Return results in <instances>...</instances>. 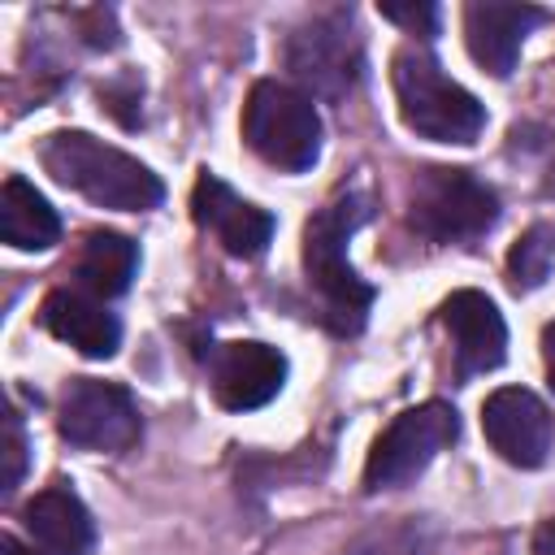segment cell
<instances>
[{"instance_id": "obj_1", "label": "cell", "mask_w": 555, "mask_h": 555, "mask_svg": "<svg viewBox=\"0 0 555 555\" xmlns=\"http://www.w3.org/2000/svg\"><path fill=\"white\" fill-rule=\"evenodd\" d=\"M369 221V195L347 191L330 199L308 225H304V269L308 286L321 299V317L334 334H360L364 317L373 308V286L351 269L347 238Z\"/></svg>"}, {"instance_id": "obj_8", "label": "cell", "mask_w": 555, "mask_h": 555, "mask_svg": "<svg viewBox=\"0 0 555 555\" xmlns=\"http://www.w3.org/2000/svg\"><path fill=\"white\" fill-rule=\"evenodd\" d=\"M56 429L69 447H82V451H126L139 442L143 421L130 390H121L117 382L78 377L61 399Z\"/></svg>"}, {"instance_id": "obj_14", "label": "cell", "mask_w": 555, "mask_h": 555, "mask_svg": "<svg viewBox=\"0 0 555 555\" xmlns=\"http://www.w3.org/2000/svg\"><path fill=\"white\" fill-rule=\"evenodd\" d=\"M39 321L52 338L69 343L74 351H82L87 360H108L121 343V325L117 317L87 291H52L39 308Z\"/></svg>"}, {"instance_id": "obj_4", "label": "cell", "mask_w": 555, "mask_h": 555, "mask_svg": "<svg viewBox=\"0 0 555 555\" xmlns=\"http://www.w3.org/2000/svg\"><path fill=\"white\" fill-rule=\"evenodd\" d=\"M243 139L273 169H312L321 156V117L312 95L291 82L260 78L243 104Z\"/></svg>"}, {"instance_id": "obj_17", "label": "cell", "mask_w": 555, "mask_h": 555, "mask_svg": "<svg viewBox=\"0 0 555 555\" xmlns=\"http://www.w3.org/2000/svg\"><path fill=\"white\" fill-rule=\"evenodd\" d=\"M139 269V251L126 234H113V230H91L78 247V260H74V278L87 295L95 299H117L126 295L130 278Z\"/></svg>"}, {"instance_id": "obj_18", "label": "cell", "mask_w": 555, "mask_h": 555, "mask_svg": "<svg viewBox=\"0 0 555 555\" xmlns=\"http://www.w3.org/2000/svg\"><path fill=\"white\" fill-rule=\"evenodd\" d=\"M551 264H555V225L538 221V225H529L512 243V251H507V282L516 291H538L546 282Z\"/></svg>"}, {"instance_id": "obj_5", "label": "cell", "mask_w": 555, "mask_h": 555, "mask_svg": "<svg viewBox=\"0 0 555 555\" xmlns=\"http://www.w3.org/2000/svg\"><path fill=\"white\" fill-rule=\"evenodd\" d=\"M286 69L304 95L312 91L321 100H343L364 69V43L351 9H330L299 22L286 39Z\"/></svg>"}, {"instance_id": "obj_22", "label": "cell", "mask_w": 555, "mask_h": 555, "mask_svg": "<svg viewBox=\"0 0 555 555\" xmlns=\"http://www.w3.org/2000/svg\"><path fill=\"white\" fill-rule=\"evenodd\" d=\"M0 555H48L43 546H26L22 538H13V533H0Z\"/></svg>"}, {"instance_id": "obj_3", "label": "cell", "mask_w": 555, "mask_h": 555, "mask_svg": "<svg viewBox=\"0 0 555 555\" xmlns=\"http://www.w3.org/2000/svg\"><path fill=\"white\" fill-rule=\"evenodd\" d=\"M399 117L408 130L434 143H473L486 130V108L473 91L442 74L425 48H399L390 61Z\"/></svg>"}, {"instance_id": "obj_21", "label": "cell", "mask_w": 555, "mask_h": 555, "mask_svg": "<svg viewBox=\"0 0 555 555\" xmlns=\"http://www.w3.org/2000/svg\"><path fill=\"white\" fill-rule=\"evenodd\" d=\"M382 17L386 22H395V26H403L408 35H421V39H429L434 30H438V4H429V0H421V4H382Z\"/></svg>"}, {"instance_id": "obj_11", "label": "cell", "mask_w": 555, "mask_h": 555, "mask_svg": "<svg viewBox=\"0 0 555 555\" xmlns=\"http://www.w3.org/2000/svg\"><path fill=\"white\" fill-rule=\"evenodd\" d=\"M191 212L195 221L238 260H256L269 238H273V217L256 204H247L234 186H225L217 173H199L195 182V195H191Z\"/></svg>"}, {"instance_id": "obj_13", "label": "cell", "mask_w": 555, "mask_h": 555, "mask_svg": "<svg viewBox=\"0 0 555 555\" xmlns=\"http://www.w3.org/2000/svg\"><path fill=\"white\" fill-rule=\"evenodd\" d=\"M546 13L533 9V4H494V0H473L464 9V39H468V52L473 61L494 74V78H507L516 69V56H520V43L533 26H542Z\"/></svg>"}, {"instance_id": "obj_10", "label": "cell", "mask_w": 555, "mask_h": 555, "mask_svg": "<svg viewBox=\"0 0 555 555\" xmlns=\"http://www.w3.org/2000/svg\"><path fill=\"white\" fill-rule=\"evenodd\" d=\"M208 382H212V395H217L221 408L251 412V408H264L282 390V382H286V356L278 347L251 343V338L221 343L212 351Z\"/></svg>"}, {"instance_id": "obj_2", "label": "cell", "mask_w": 555, "mask_h": 555, "mask_svg": "<svg viewBox=\"0 0 555 555\" xmlns=\"http://www.w3.org/2000/svg\"><path fill=\"white\" fill-rule=\"evenodd\" d=\"M39 160H43V169L61 186L87 195L100 208L147 212V208H156L165 199L160 178L139 156L95 139L87 130H56V134H48L43 147H39Z\"/></svg>"}, {"instance_id": "obj_20", "label": "cell", "mask_w": 555, "mask_h": 555, "mask_svg": "<svg viewBox=\"0 0 555 555\" xmlns=\"http://www.w3.org/2000/svg\"><path fill=\"white\" fill-rule=\"evenodd\" d=\"M0 460H4V473H0V490L13 494L22 473H26V434H22V421L17 412L4 416V442H0Z\"/></svg>"}, {"instance_id": "obj_16", "label": "cell", "mask_w": 555, "mask_h": 555, "mask_svg": "<svg viewBox=\"0 0 555 555\" xmlns=\"http://www.w3.org/2000/svg\"><path fill=\"white\" fill-rule=\"evenodd\" d=\"M0 238L17 251H48L61 238L56 208L17 173L0 186Z\"/></svg>"}, {"instance_id": "obj_23", "label": "cell", "mask_w": 555, "mask_h": 555, "mask_svg": "<svg viewBox=\"0 0 555 555\" xmlns=\"http://www.w3.org/2000/svg\"><path fill=\"white\" fill-rule=\"evenodd\" d=\"M542 360H546V377L555 386V321L542 330Z\"/></svg>"}, {"instance_id": "obj_7", "label": "cell", "mask_w": 555, "mask_h": 555, "mask_svg": "<svg viewBox=\"0 0 555 555\" xmlns=\"http://www.w3.org/2000/svg\"><path fill=\"white\" fill-rule=\"evenodd\" d=\"M460 434V416L451 403H421V408H408L399 412L386 434L373 442L369 451V464H364V490H399L408 486L412 477H421L434 455L442 447H451Z\"/></svg>"}, {"instance_id": "obj_24", "label": "cell", "mask_w": 555, "mask_h": 555, "mask_svg": "<svg viewBox=\"0 0 555 555\" xmlns=\"http://www.w3.org/2000/svg\"><path fill=\"white\" fill-rule=\"evenodd\" d=\"M533 555H555V520H546V525L533 533Z\"/></svg>"}, {"instance_id": "obj_12", "label": "cell", "mask_w": 555, "mask_h": 555, "mask_svg": "<svg viewBox=\"0 0 555 555\" xmlns=\"http://www.w3.org/2000/svg\"><path fill=\"white\" fill-rule=\"evenodd\" d=\"M442 325L451 334L455 347V373L460 377H477L503 364L507 356V325L494 308V299H486L481 291H455L442 304Z\"/></svg>"}, {"instance_id": "obj_6", "label": "cell", "mask_w": 555, "mask_h": 555, "mask_svg": "<svg viewBox=\"0 0 555 555\" xmlns=\"http://www.w3.org/2000/svg\"><path fill=\"white\" fill-rule=\"evenodd\" d=\"M499 199L486 182H477L468 169H425L412 178L408 195V221L434 238V243H464L494 225Z\"/></svg>"}, {"instance_id": "obj_15", "label": "cell", "mask_w": 555, "mask_h": 555, "mask_svg": "<svg viewBox=\"0 0 555 555\" xmlns=\"http://www.w3.org/2000/svg\"><path fill=\"white\" fill-rule=\"evenodd\" d=\"M35 546H43L48 555H91L95 546V520L82 507V499L65 486H48L39 490L26 512H22Z\"/></svg>"}, {"instance_id": "obj_19", "label": "cell", "mask_w": 555, "mask_h": 555, "mask_svg": "<svg viewBox=\"0 0 555 555\" xmlns=\"http://www.w3.org/2000/svg\"><path fill=\"white\" fill-rule=\"evenodd\" d=\"M429 551V533L416 520H395L386 529H373L369 538H360L347 555H425Z\"/></svg>"}, {"instance_id": "obj_9", "label": "cell", "mask_w": 555, "mask_h": 555, "mask_svg": "<svg viewBox=\"0 0 555 555\" xmlns=\"http://www.w3.org/2000/svg\"><path fill=\"white\" fill-rule=\"evenodd\" d=\"M486 442L516 468H538L551 451V412L525 386H503L481 403Z\"/></svg>"}]
</instances>
